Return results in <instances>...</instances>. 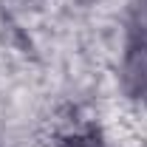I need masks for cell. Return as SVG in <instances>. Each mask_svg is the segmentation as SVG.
<instances>
[{
    "instance_id": "6da1fadb",
    "label": "cell",
    "mask_w": 147,
    "mask_h": 147,
    "mask_svg": "<svg viewBox=\"0 0 147 147\" xmlns=\"http://www.w3.org/2000/svg\"><path fill=\"white\" fill-rule=\"evenodd\" d=\"M68 147H93V142H88V139H71Z\"/></svg>"
}]
</instances>
